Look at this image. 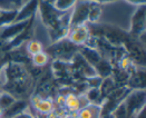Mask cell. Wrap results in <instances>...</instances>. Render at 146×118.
I'll use <instances>...</instances> for the list:
<instances>
[{
	"label": "cell",
	"mask_w": 146,
	"mask_h": 118,
	"mask_svg": "<svg viewBox=\"0 0 146 118\" xmlns=\"http://www.w3.org/2000/svg\"><path fill=\"white\" fill-rule=\"evenodd\" d=\"M30 101L34 109L42 115H49L55 109V104L51 98H42L40 96H34Z\"/></svg>",
	"instance_id": "cell-1"
},
{
	"label": "cell",
	"mask_w": 146,
	"mask_h": 118,
	"mask_svg": "<svg viewBox=\"0 0 146 118\" xmlns=\"http://www.w3.org/2000/svg\"><path fill=\"white\" fill-rule=\"evenodd\" d=\"M89 29L85 24H78L70 30L69 40L75 45H83L88 40Z\"/></svg>",
	"instance_id": "cell-2"
},
{
	"label": "cell",
	"mask_w": 146,
	"mask_h": 118,
	"mask_svg": "<svg viewBox=\"0 0 146 118\" xmlns=\"http://www.w3.org/2000/svg\"><path fill=\"white\" fill-rule=\"evenodd\" d=\"M64 107L67 110V113H69V114L78 113L82 108L78 95L74 94V93H68L65 95V106Z\"/></svg>",
	"instance_id": "cell-3"
},
{
	"label": "cell",
	"mask_w": 146,
	"mask_h": 118,
	"mask_svg": "<svg viewBox=\"0 0 146 118\" xmlns=\"http://www.w3.org/2000/svg\"><path fill=\"white\" fill-rule=\"evenodd\" d=\"M100 115L102 108L95 104H89L77 113V116L79 118H100Z\"/></svg>",
	"instance_id": "cell-4"
},
{
	"label": "cell",
	"mask_w": 146,
	"mask_h": 118,
	"mask_svg": "<svg viewBox=\"0 0 146 118\" xmlns=\"http://www.w3.org/2000/svg\"><path fill=\"white\" fill-rule=\"evenodd\" d=\"M26 50H27V52L33 57V56H35L37 54L44 51V45H42L39 40H36V39L29 40V41L27 42V45H26Z\"/></svg>",
	"instance_id": "cell-5"
},
{
	"label": "cell",
	"mask_w": 146,
	"mask_h": 118,
	"mask_svg": "<svg viewBox=\"0 0 146 118\" xmlns=\"http://www.w3.org/2000/svg\"><path fill=\"white\" fill-rule=\"evenodd\" d=\"M48 61L49 56L48 54L45 52V51H41V52H39V54H37V55L31 57V62L36 67H44V66H46L48 64Z\"/></svg>",
	"instance_id": "cell-6"
},
{
	"label": "cell",
	"mask_w": 146,
	"mask_h": 118,
	"mask_svg": "<svg viewBox=\"0 0 146 118\" xmlns=\"http://www.w3.org/2000/svg\"><path fill=\"white\" fill-rule=\"evenodd\" d=\"M12 104H15V98L8 93H3L0 95V107L3 110H7L8 108L12 106Z\"/></svg>",
	"instance_id": "cell-7"
},
{
	"label": "cell",
	"mask_w": 146,
	"mask_h": 118,
	"mask_svg": "<svg viewBox=\"0 0 146 118\" xmlns=\"http://www.w3.org/2000/svg\"><path fill=\"white\" fill-rule=\"evenodd\" d=\"M54 104H56L58 108H65V95L62 94H59L57 97H56V99L54 100Z\"/></svg>",
	"instance_id": "cell-8"
},
{
	"label": "cell",
	"mask_w": 146,
	"mask_h": 118,
	"mask_svg": "<svg viewBox=\"0 0 146 118\" xmlns=\"http://www.w3.org/2000/svg\"><path fill=\"white\" fill-rule=\"evenodd\" d=\"M129 64H131V60H129V58L128 57H125V58H123L122 60H121V68H123V69H126V68H128V66H129Z\"/></svg>",
	"instance_id": "cell-9"
},
{
	"label": "cell",
	"mask_w": 146,
	"mask_h": 118,
	"mask_svg": "<svg viewBox=\"0 0 146 118\" xmlns=\"http://www.w3.org/2000/svg\"><path fill=\"white\" fill-rule=\"evenodd\" d=\"M3 115H5V110L0 107V118H3Z\"/></svg>",
	"instance_id": "cell-10"
},
{
	"label": "cell",
	"mask_w": 146,
	"mask_h": 118,
	"mask_svg": "<svg viewBox=\"0 0 146 118\" xmlns=\"http://www.w3.org/2000/svg\"><path fill=\"white\" fill-rule=\"evenodd\" d=\"M69 117H70V118H79L78 116H77V113H74V114H70V115H69Z\"/></svg>",
	"instance_id": "cell-11"
},
{
	"label": "cell",
	"mask_w": 146,
	"mask_h": 118,
	"mask_svg": "<svg viewBox=\"0 0 146 118\" xmlns=\"http://www.w3.org/2000/svg\"><path fill=\"white\" fill-rule=\"evenodd\" d=\"M0 13H1V11H0Z\"/></svg>",
	"instance_id": "cell-12"
}]
</instances>
